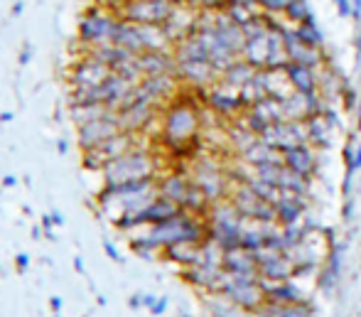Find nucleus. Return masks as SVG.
Here are the masks:
<instances>
[{"mask_svg": "<svg viewBox=\"0 0 361 317\" xmlns=\"http://www.w3.org/2000/svg\"><path fill=\"white\" fill-rule=\"evenodd\" d=\"M52 224L54 226H62V224H64V216H62L60 212H52Z\"/></svg>", "mask_w": 361, "mask_h": 317, "instance_id": "nucleus-41", "label": "nucleus"}, {"mask_svg": "<svg viewBox=\"0 0 361 317\" xmlns=\"http://www.w3.org/2000/svg\"><path fill=\"white\" fill-rule=\"evenodd\" d=\"M69 113H71V119H74L76 128L84 123H91V121L96 119H103L106 113H111L106 106H101V103H71L69 106Z\"/></svg>", "mask_w": 361, "mask_h": 317, "instance_id": "nucleus-26", "label": "nucleus"}, {"mask_svg": "<svg viewBox=\"0 0 361 317\" xmlns=\"http://www.w3.org/2000/svg\"><path fill=\"white\" fill-rule=\"evenodd\" d=\"M305 207H308V197L283 192L281 202L275 205V224H278V226H295V224H300L302 214H305Z\"/></svg>", "mask_w": 361, "mask_h": 317, "instance_id": "nucleus-21", "label": "nucleus"}, {"mask_svg": "<svg viewBox=\"0 0 361 317\" xmlns=\"http://www.w3.org/2000/svg\"><path fill=\"white\" fill-rule=\"evenodd\" d=\"M79 133V148L84 153L87 151H94L98 148L101 143H106L108 138H114V135L121 133V126H118V119H116V113H106L103 119H96L91 123H84L76 128Z\"/></svg>", "mask_w": 361, "mask_h": 317, "instance_id": "nucleus-10", "label": "nucleus"}, {"mask_svg": "<svg viewBox=\"0 0 361 317\" xmlns=\"http://www.w3.org/2000/svg\"><path fill=\"white\" fill-rule=\"evenodd\" d=\"M54 317H60V315H54Z\"/></svg>", "mask_w": 361, "mask_h": 317, "instance_id": "nucleus-48", "label": "nucleus"}, {"mask_svg": "<svg viewBox=\"0 0 361 317\" xmlns=\"http://www.w3.org/2000/svg\"><path fill=\"white\" fill-rule=\"evenodd\" d=\"M243 162H248L251 167H261V165H281L283 162V153H278L275 148H270L268 143H263V140H256L254 146L248 148L246 153H243Z\"/></svg>", "mask_w": 361, "mask_h": 317, "instance_id": "nucleus-23", "label": "nucleus"}, {"mask_svg": "<svg viewBox=\"0 0 361 317\" xmlns=\"http://www.w3.org/2000/svg\"><path fill=\"white\" fill-rule=\"evenodd\" d=\"M135 140H138V135L123 133V130H121L118 135L108 138L106 143H101L98 148L84 153V167L101 172L103 167H106L108 162H114L116 157H121V155H125V153L135 151V148H138V143H135Z\"/></svg>", "mask_w": 361, "mask_h": 317, "instance_id": "nucleus-7", "label": "nucleus"}, {"mask_svg": "<svg viewBox=\"0 0 361 317\" xmlns=\"http://www.w3.org/2000/svg\"><path fill=\"white\" fill-rule=\"evenodd\" d=\"M192 182L204 192V197L209 199L211 205L224 202V197L229 194L227 175L221 172L219 165H211V162H200L197 165V170L192 175Z\"/></svg>", "mask_w": 361, "mask_h": 317, "instance_id": "nucleus-11", "label": "nucleus"}, {"mask_svg": "<svg viewBox=\"0 0 361 317\" xmlns=\"http://www.w3.org/2000/svg\"><path fill=\"white\" fill-rule=\"evenodd\" d=\"M170 3H173V6H187L189 0H170Z\"/></svg>", "mask_w": 361, "mask_h": 317, "instance_id": "nucleus-47", "label": "nucleus"}, {"mask_svg": "<svg viewBox=\"0 0 361 317\" xmlns=\"http://www.w3.org/2000/svg\"><path fill=\"white\" fill-rule=\"evenodd\" d=\"M202 126V113L194 106V101H184L182 92L175 101L162 113L160 123V138L165 140V146L175 153H184V148H192L197 133Z\"/></svg>", "mask_w": 361, "mask_h": 317, "instance_id": "nucleus-1", "label": "nucleus"}, {"mask_svg": "<svg viewBox=\"0 0 361 317\" xmlns=\"http://www.w3.org/2000/svg\"><path fill=\"white\" fill-rule=\"evenodd\" d=\"M192 178L189 175H182V172H170V175H165V178L157 180V194L165 199H170V202H175V205L182 209L184 199H187L189 189H192Z\"/></svg>", "mask_w": 361, "mask_h": 317, "instance_id": "nucleus-20", "label": "nucleus"}, {"mask_svg": "<svg viewBox=\"0 0 361 317\" xmlns=\"http://www.w3.org/2000/svg\"><path fill=\"white\" fill-rule=\"evenodd\" d=\"M256 256V266H258V278L268 280V283H283V280L292 278V264L290 256L281 251H263L254 253Z\"/></svg>", "mask_w": 361, "mask_h": 317, "instance_id": "nucleus-13", "label": "nucleus"}, {"mask_svg": "<svg viewBox=\"0 0 361 317\" xmlns=\"http://www.w3.org/2000/svg\"><path fill=\"white\" fill-rule=\"evenodd\" d=\"M221 298H227L231 305H236L243 312H258L265 302V293L261 288L258 278H231L227 275L221 283Z\"/></svg>", "mask_w": 361, "mask_h": 317, "instance_id": "nucleus-4", "label": "nucleus"}, {"mask_svg": "<svg viewBox=\"0 0 361 317\" xmlns=\"http://www.w3.org/2000/svg\"><path fill=\"white\" fill-rule=\"evenodd\" d=\"M155 302H157L155 295H141V305L150 307V310H152V305H155Z\"/></svg>", "mask_w": 361, "mask_h": 317, "instance_id": "nucleus-39", "label": "nucleus"}, {"mask_svg": "<svg viewBox=\"0 0 361 317\" xmlns=\"http://www.w3.org/2000/svg\"><path fill=\"white\" fill-rule=\"evenodd\" d=\"M49 305H52L54 312H60V310H62V298H60V295H54L52 300H49Z\"/></svg>", "mask_w": 361, "mask_h": 317, "instance_id": "nucleus-40", "label": "nucleus"}, {"mask_svg": "<svg viewBox=\"0 0 361 317\" xmlns=\"http://www.w3.org/2000/svg\"><path fill=\"white\" fill-rule=\"evenodd\" d=\"M135 65L141 76H177V65H175L173 52H143L135 57Z\"/></svg>", "mask_w": 361, "mask_h": 317, "instance_id": "nucleus-18", "label": "nucleus"}, {"mask_svg": "<svg viewBox=\"0 0 361 317\" xmlns=\"http://www.w3.org/2000/svg\"><path fill=\"white\" fill-rule=\"evenodd\" d=\"M177 65V62H175ZM219 71L211 67V62H179L177 65V79L192 86H214L219 81Z\"/></svg>", "mask_w": 361, "mask_h": 317, "instance_id": "nucleus-17", "label": "nucleus"}, {"mask_svg": "<svg viewBox=\"0 0 361 317\" xmlns=\"http://www.w3.org/2000/svg\"><path fill=\"white\" fill-rule=\"evenodd\" d=\"M189 6L200 12H224L229 0H189Z\"/></svg>", "mask_w": 361, "mask_h": 317, "instance_id": "nucleus-29", "label": "nucleus"}, {"mask_svg": "<svg viewBox=\"0 0 361 317\" xmlns=\"http://www.w3.org/2000/svg\"><path fill=\"white\" fill-rule=\"evenodd\" d=\"M351 17L361 20V0H351Z\"/></svg>", "mask_w": 361, "mask_h": 317, "instance_id": "nucleus-37", "label": "nucleus"}, {"mask_svg": "<svg viewBox=\"0 0 361 317\" xmlns=\"http://www.w3.org/2000/svg\"><path fill=\"white\" fill-rule=\"evenodd\" d=\"M256 3H258V0H256Z\"/></svg>", "mask_w": 361, "mask_h": 317, "instance_id": "nucleus-49", "label": "nucleus"}, {"mask_svg": "<svg viewBox=\"0 0 361 317\" xmlns=\"http://www.w3.org/2000/svg\"><path fill=\"white\" fill-rule=\"evenodd\" d=\"M57 151H60V153H67V140H60V143H57Z\"/></svg>", "mask_w": 361, "mask_h": 317, "instance_id": "nucleus-44", "label": "nucleus"}, {"mask_svg": "<svg viewBox=\"0 0 361 317\" xmlns=\"http://www.w3.org/2000/svg\"><path fill=\"white\" fill-rule=\"evenodd\" d=\"M359 170H361V143L354 148V155H351V162L346 165V175H349V178H354V172H359Z\"/></svg>", "mask_w": 361, "mask_h": 317, "instance_id": "nucleus-32", "label": "nucleus"}, {"mask_svg": "<svg viewBox=\"0 0 361 317\" xmlns=\"http://www.w3.org/2000/svg\"><path fill=\"white\" fill-rule=\"evenodd\" d=\"M290 3L292 0H258V8L265 15H281V12H285V8Z\"/></svg>", "mask_w": 361, "mask_h": 317, "instance_id": "nucleus-30", "label": "nucleus"}, {"mask_svg": "<svg viewBox=\"0 0 361 317\" xmlns=\"http://www.w3.org/2000/svg\"><path fill=\"white\" fill-rule=\"evenodd\" d=\"M30 57H33V49H30V47L22 49V52H20V65H22V67L30 65Z\"/></svg>", "mask_w": 361, "mask_h": 317, "instance_id": "nucleus-38", "label": "nucleus"}, {"mask_svg": "<svg viewBox=\"0 0 361 317\" xmlns=\"http://www.w3.org/2000/svg\"><path fill=\"white\" fill-rule=\"evenodd\" d=\"M283 165L300 178L312 180V175L317 172V155H315L312 146H297L283 153Z\"/></svg>", "mask_w": 361, "mask_h": 317, "instance_id": "nucleus-19", "label": "nucleus"}, {"mask_svg": "<svg viewBox=\"0 0 361 317\" xmlns=\"http://www.w3.org/2000/svg\"><path fill=\"white\" fill-rule=\"evenodd\" d=\"M103 251H106L108 256L114 258V261H121V253L116 251V246H114V243H111V241H103Z\"/></svg>", "mask_w": 361, "mask_h": 317, "instance_id": "nucleus-35", "label": "nucleus"}, {"mask_svg": "<svg viewBox=\"0 0 361 317\" xmlns=\"http://www.w3.org/2000/svg\"><path fill=\"white\" fill-rule=\"evenodd\" d=\"M121 17L116 12L101 10L91 6L79 20V42L84 44V52L96 47H111L116 42V30H118Z\"/></svg>", "mask_w": 361, "mask_h": 317, "instance_id": "nucleus-3", "label": "nucleus"}, {"mask_svg": "<svg viewBox=\"0 0 361 317\" xmlns=\"http://www.w3.org/2000/svg\"><path fill=\"white\" fill-rule=\"evenodd\" d=\"M221 268L231 278H258V266H256L254 253L236 248V251H227L221 256Z\"/></svg>", "mask_w": 361, "mask_h": 317, "instance_id": "nucleus-16", "label": "nucleus"}, {"mask_svg": "<svg viewBox=\"0 0 361 317\" xmlns=\"http://www.w3.org/2000/svg\"><path fill=\"white\" fill-rule=\"evenodd\" d=\"M125 3H128V0H94V6H96V8H101V10H108V12H116V15H118L121 8H123Z\"/></svg>", "mask_w": 361, "mask_h": 317, "instance_id": "nucleus-31", "label": "nucleus"}, {"mask_svg": "<svg viewBox=\"0 0 361 317\" xmlns=\"http://www.w3.org/2000/svg\"><path fill=\"white\" fill-rule=\"evenodd\" d=\"M261 140L268 143L270 148H275L278 153H285L297 146H310L308 128H305V123H300V121H281V123H273L261 135Z\"/></svg>", "mask_w": 361, "mask_h": 317, "instance_id": "nucleus-8", "label": "nucleus"}, {"mask_svg": "<svg viewBox=\"0 0 361 317\" xmlns=\"http://www.w3.org/2000/svg\"><path fill=\"white\" fill-rule=\"evenodd\" d=\"M22 12V3H15V8H12V15H20Z\"/></svg>", "mask_w": 361, "mask_h": 317, "instance_id": "nucleus-45", "label": "nucleus"}, {"mask_svg": "<svg viewBox=\"0 0 361 317\" xmlns=\"http://www.w3.org/2000/svg\"><path fill=\"white\" fill-rule=\"evenodd\" d=\"M111 74H114V71L108 69L106 65H101L98 60H94V57H89V54L84 52V57L76 60L74 67H71L69 81H71V89H96V86H101Z\"/></svg>", "mask_w": 361, "mask_h": 317, "instance_id": "nucleus-12", "label": "nucleus"}, {"mask_svg": "<svg viewBox=\"0 0 361 317\" xmlns=\"http://www.w3.org/2000/svg\"><path fill=\"white\" fill-rule=\"evenodd\" d=\"M138 89H141L143 96H148L152 103H170L179 96L182 92V84L175 74H165V76H143L138 81Z\"/></svg>", "mask_w": 361, "mask_h": 317, "instance_id": "nucleus-14", "label": "nucleus"}, {"mask_svg": "<svg viewBox=\"0 0 361 317\" xmlns=\"http://www.w3.org/2000/svg\"><path fill=\"white\" fill-rule=\"evenodd\" d=\"M285 74L290 81L292 92L297 94H317V69H310L305 65H295V62H288Z\"/></svg>", "mask_w": 361, "mask_h": 317, "instance_id": "nucleus-22", "label": "nucleus"}, {"mask_svg": "<svg viewBox=\"0 0 361 317\" xmlns=\"http://www.w3.org/2000/svg\"><path fill=\"white\" fill-rule=\"evenodd\" d=\"M229 194H231V197H229L231 207L246 221H254V224H275V207L263 202V199L251 192L246 185H241V187H236Z\"/></svg>", "mask_w": 361, "mask_h": 317, "instance_id": "nucleus-6", "label": "nucleus"}, {"mask_svg": "<svg viewBox=\"0 0 361 317\" xmlns=\"http://www.w3.org/2000/svg\"><path fill=\"white\" fill-rule=\"evenodd\" d=\"M337 6V12L340 17H351V0H332Z\"/></svg>", "mask_w": 361, "mask_h": 317, "instance_id": "nucleus-33", "label": "nucleus"}, {"mask_svg": "<svg viewBox=\"0 0 361 317\" xmlns=\"http://www.w3.org/2000/svg\"><path fill=\"white\" fill-rule=\"evenodd\" d=\"M182 278L187 280L189 285H194V288H202V291L219 295L221 283H224L227 273H224V268H221V266L200 264V266H192V268H184L182 271Z\"/></svg>", "mask_w": 361, "mask_h": 317, "instance_id": "nucleus-15", "label": "nucleus"}, {"mask_svg": "<svg viewBox=\"0 0 361 317\" xmlns=\"http://www.w3.org/2000/svg\"><path fill=\"white\" fill-rule=\"evenodd\" d=\"M254 76H256V69L248 62H243L241 57H238L236 62H234L231 67H229L224 74L219 76L224 84H229V86H234V89H241V86H246L248 81H254Z\"/></svg>", "mask_w": 361, "mask_h": 317, "instance_id": "nucleus-25", "label": "nucleus"}, {"mask_svg": "<svg viewBox=\"0 0 361 317\" xmlns=\"http://www.w3.org/2000/svg\"><path fill=\"white\" fill-rule=\"evenodd\" d=\"M12 119H15V113H10V111L0 113V121H3V123H8V121H12Z\"/></svg>", "mask_w": 361, "mask_h": 317, "instance_id": "nucleus-43", "label": "nucleus"}, {"mask_svg": "<svg viewBox=\"0 0 361 317\" xmlns=\"http://www.w3.org/2000/svg\"><path fill=\"white\" fill-rule=\"evenodd\" d=\"M15 264H17V268H20V271H25L27 266H30V258H27V253H17Z\"/></svg>", "mask_w": 361, "mask_h": 317, "instance_id": "nucleus-36", "label": "nucleus"}, {"mask_svg": "<svg viewBox=\"0 0 361 317\" xmlns=\"http://www.w3.org/2000/svg\"><path fill=\"white\" fill-rule=\"evenodd\" d=\"M175 6L170 0H128L118 17L133 25H165Z\"/></svg>", "mask_w": 361, "mask_h": 317, "instance_id": "nucleus-5", "label": "nucleus"}, {"mask_svg": "<svg viewBox=\"0 0 361 317\" xmlns=\"http://www.w3.org/2000/svg\"><path fill=\"white\" fill-rule=\"evenodd\" d=\"M101 178L103 185H121V182H135V180L157 178V160L152 153L135 148V151L116 157L114 162H108L101 170Z\"/></svg>", "mask_w": 361, "mask_h": 317, "instance_id": "nucleus-2", "label": "nucleus"}, {"mask_svg": "<svg viewBox=\"0 0 361 317\" xmlns=\"http://www.w3.org/2000/svg\"><path fill=\"white\" fill-rule=\"evenodd\" d=\"M206 106L216 113V116H224V119H238L246 113V106L241 101V94L234 86L224 84V81H216L209 89V96H206Z\"/></svg>", "mask_w": 361, "mask_h": 317, "instance_id": "nucleus-9", "label": "nucleus"}, {"mask_svg": "<svg viewBox=\"0 0 361 317\" xmlns=\"http://www.w3.org/2000/svg\"><path fill=\"white\" fill-rule=\"evenodd\" d=\"M168 310V298H157V302L152 305V315H162V312Z\"/></svg>", "mask_w": 361, "mask_h": 317, "instance_id": "nucleus-34", "label": "nucleus"}, {"mask_svg": "<svg viewBox=\"0 0 361 317\" xmlns=\"http://www.w3.org/2000/svg\"><path fill=\"white\" fill-rule=\"evenodd\" d=\"M295 35H297V40H300V44H305V47H310V49H322L324 47V35L317 27V22L297 25Z\"/></svg>", "mask_w": 361, "mask_h": 317, "instance_id": "nucleus-27", "label": "nucleus"}, {"mask_svg": "<svg viewBox=\"0 0 361 317\" xmlns=\"http://www.w3.org/2000/svg\"><path fill=\"white\" fill-rule=\"evenodd\" d=\"M356 113H359V123H356V128L361 130V98H359V106H356Z\"/></svg>", "mask_w": 361, "mask_h": 317, "instance_id": "nucleus-46", "label": "nucleus"}, {"mask_svg": "<svg viewBox=\"0 0 361 317\" xmlns=\"http://www.w3.org/2000/svg\"><path fill=\"white\" fill-rule=\"evenodd\" d=\"M283 15H285L288 22H292L295 27L305 25V22H315V12H312V8H310V0H292Z\"/></svg>", "mask_w": 361, "mask_h": 317, "instance_id": "nucleus-28", "label": "nucleus"}, {"mask_svg": "<svg viewBox=\"0 0 361 317\" xmlns=\"http://www.w3.org/2000/svg\"><path fill=\"white\" fill-rule=\"evenodd\" d=\"M202 246H197V243H177V246L165 248V256L170 261H175V264H179L182 268H192V266L202 264Z\"/></svg>", "mask_w": 361, "mask_h": 317, "instance_id": "nucleus-24", "label": "nucleus"}, {"mask_svg": "<svg viewBox=\"0 0 361 317\" xmlns=\"http://www.w3.org/2000/svg\"><path fill=\"white\" fill-rule=\"evenodd\" d=\"M17 180L12 178V175H8V178H3V187H15Z\"/></svg>", "mask_w": 361, "mask_h": 317, "instance_id": "nucleus-42", "label": "nucleus"}]
</instances>
